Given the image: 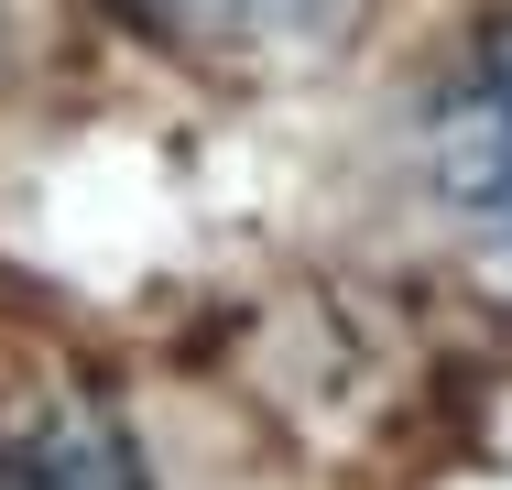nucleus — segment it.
I'll use <instances>...</instances> for the list:
<instances>
[{
	"label": "nucleus",
	"instance_id": "nucleus-3",
	"mask_svg": "<svg viewBox=\"0 0 512 490\" xmlns=\"http://www.w3.org/2000/svg\"><path fill=\"white\" fill-rule=\"evenodd\" d=\"M0 490H153V480L99 392L55 382V371H0Z\"/></svg>",
	"mask_w": 512,
	"mask_h": 490
},
{
	"label": "nucleus",
	"instance_id": "nucleus-2",
	"mask_svg": "<svg viewBox=\"0 0 512 490\" xmlns=\"http://www.w3.org/2000/svg\"><path fill=\"white\" fill-rule=\"evenodd\" d=\"M99 11H120L142 44L186 55L207 77H284L327 44H349L371 0H99Z\"/></svg>",
	"mask_w": 512,
	"mask_h": 490
},
{
	"label": "nucleus",
	"instance_id": "nucleus-1",
	"mask_svg": "<svg viewBox=\"0 0 512 490\" xmlns=\"http://www.w3.org/2000/svg\"><path fill=\"white\" fill-rule=\"evenodd\" d=\"M425 164H436L447 218L512 262V11H491L458 44L447 88L425 109Z\"/></svg>",
	"mask_w": 512,
	"mask_h": 490
}]
</instances>
